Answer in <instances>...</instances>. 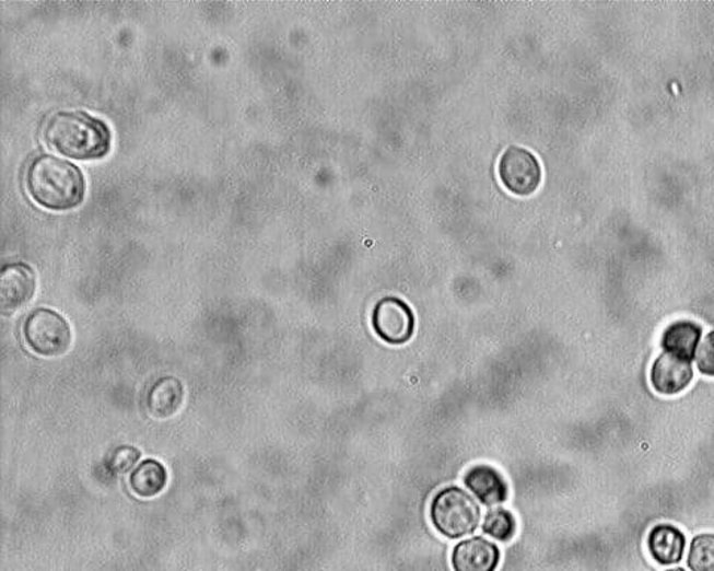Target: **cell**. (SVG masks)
<instances>
[{
	"mask_svg": "<svg viewBox=\"0 0 714 571\" xmlns=\"http://www.w3.org/2000/svg\"><path fill=\"white\" fill-rule=\"evenodd\" d=\"M433 527L448 539L472 535L481 520L480 506L459 487H447L432 500Z\"/></svg>",
	"mask_w": 714,
	"mask_h": 571,
	"instance_id": "3957f363",
	"label": "cell"
},
{
	"mask_svg": "<svg viewBox=\"0 0 714 571\" xmlns=\"http://www.w3.org/2000/svg\"><path fill=\"white\" fill-rule=\"evenodd\" d=\"M501 564V550L484 537H472L453 549L454 571H496Z\"/></svg>",
	"mask_w": 714,
	"mask_h": 571,
	"instance_id": "9c48e42d",
	"label": "cell"
},
{
	"mask_svg": "<svg viewBox=\"0 0 714 571\" xmlns=\"http://www.w3.org/2000/svg\"><path fill=\"white\" fill-rule=\"evenodd\" d=\"M466 487L480 499L482 504L494 506L505 502L507 486L503 476L494 467L477 465L470 467L465 476Z\"/></svg>",
	"mask_w": 714,
	"mask_h": 571,
	"instance_id": "8fae6325",
	"label": "cell"
},
{
	"mask_svg": "<svg viewBox=\"0 0 714 571\" xmlns=\"http://www.w3.org/2000/svg\"><path fill=\"white\" fill-rule=\"evenodd\" d=\"M24 338L33 351L54 358L69 350L72 329L60 313L40 307L28 314L24 322Z\"/></svg>",
	"mask_w": 714,
	"mask_h": 571,
	"instance_id": "277c9868",
	"label": "cell"
},
{
	"mask_svg": "<svg viewBox=\"0 0 714 571\" xmlns=\"http://www.w3.org/2000/svg\"><path fill=\"white\" fill-rule=\"evenodd\" d=\"M666 571H687V570H684V569H670V570H666Z\"/></svg>",
	"mask_w": 714,
	"mask_h": 571,
	"instance_id": "d6986e66",
	"label": "cell"
},
{
	"mask_svg": "<svg viewBox=\"0 0 714 571\" xmlns=\"http://www.w3.org/2000/svg\"><path fill=\"white\" fill-rule=\"evenodd\" d=\"M36 291V276L31 265L15 263L5 265L0 272V308L14 313L32 300Z\"/></svg>",
	"mask_w": 714,
	"mask_h": 571,
	"instance_id": "52a82bcc",
	"label": "cell"
},
{
	"mask_svg": "<svg viewBox=\"0 0 714 571\" xmlns=\"http://www.w3.org/2000/svg\"><path fill=\"white\" fill-rule=\"evenodd\" d=\"M701 326L692 321L672 322L662 338L664 353L679 356L692 360L695 358L697 347L700 346Z\"/></svg>",
	"mask_w": 714,
	"mask_h": 571,
	"instance_id": "7c38bea8",
	"label": "cell"
},
{
	"mask_svg": "<svg viewBox=\"0 0 714 571\" xmlns=\"http://www.w3.org/2000/svg\"><path fill=\"white\" fill-rule=\"evenodd\" d=\"M482 529L487 536L501 541H510L517 532V521L506 509H493L487 512Z\"/></svg>",
	"mask_w": 714,
	"mask_h": 571,
	"instance_id": "2e32d148",
	"label": "cell"
},
{
	"mask_svg": "<svg viewBox=\"0 0 714 571\" xmlns=\"http://www.w3.org/2000/svg\"><path fill=\"white\" fill-rule=\"evenodd\" d=\"M373 326L378 337L389 345H406L414 334V314L406 301L396 296L383 298L375 305Z\"/></svg>",
	"mask_w": 714,
	"mask_h": 571,
	"instance_id": "8992f818",
	"label": "cell"
},
{
	"mask_svg": "<svg viewBox=\"0 0 714 571\" xmlns=\"http://www.w3.org/2000/svg\"><path fill=\"white\" fill-rule=\"evenodd\" d=\"M688 566L691 571H714V533L693 537L689 546Z\"/></svg>",
	"mask_w": 714,
	"mask_h": 571,
	"instance_id": "9a60e30c",
	"label": "cell"
},
{
	"mask_svg": "<svg viewBox=\"0 0 714 571\" xmlns=\"http://www.w3.org/2000/svg\"><path fill=\"white\" fill-rule=\"evenodd\" d=\"M695 359L701 374L714 376V330L701 341Z\"/></svg>",
	"mask_w": 714,
	"mask_h": 571,
	"instance_id": "ac0fdd59",
	"label": "cell"
},
{
	"mask_svg": "<svg viewBox=\"0 0 714 571\" xmlns=\"http://www.w3.org/2000/svg\"><path fill=\"white\" fill-rule=\"evenodd\" d=\"M139 458V450L133 448V446H122V448L115 451L107 465H109V469L114 474H126V471L133 469Z\"/></svg>",
	"mask_w": 714,
	"mask_h": 571,
	"instance_id": "e0dca14e",
	"label": "cell"
},
{
	"mask_svg": "<svg viewBox=\"0 0 714 571\" xmlns=\"http://www.w3.org/2000/svg\"><path fill=\"white\" fill-rule=\"evenodd\" d=\"M44 139L61 155L97 160L110 151L113 131L102 118L82 110H60L48 118Z\"/></svg>",
	"mask_w": 714,
	"mask_h": 571,
	"instance_id": "6da1fadb",
	"label": "cell"
},
{
	"mask_svg": "<svg viewBox=\"0 0 714 571\" xmlns=\"http://www.w3.org/2000/svg\"><path fill=\"white\" fill-rule=\"evenodd\" d=\"M499 175L511 193L528 196L542 180V167L534 152L519 147L507 148L499 161Z\"/></svg>",
	"mask_w": 714,
	"mask_h": 571,
	"instance_id": "5b68a950",
	"label": "cell"
},
{
	"mask_svg": "<svg viewBox=\"0 0 714 571\" xmlns=\"http://www.w3.org/2000/svg\"><path fill=\"white\" fill-rule=\"evenodd\" d=\"M652 560L659 566H672L682 561L687 537L671 524H658L651 529L646 540Z\"/></svg>",
	"mask_w": 714,
	"mask_h": 571,
	"instance_id": "30bf717a",
	"label": "cell"
},
{
	"mask_svg": "<svg viewBox=\"0 0 714 571\" xmlns=\"http://www.w3.org/2000/svg\"><path fill=\"white\" fill-rule=\"evenodd\" d=\"M692 360L663 353L656 358L651 370V386L663 396L679 395L692 383Z\"/></svg>",
	"mask_w": 714,
	"mask_h": 571,
	"instance_id": "ba28073f",
	"label": "cell"
},
{
	"mask_svg": "<svg viewBox=\"0 0 714 571\" xmlns=\"http://www.w3.org/2000/svg\"><path fill=\"white\" fill-rule=\"evenodd\" d=\"M182 403H184V386L179 380L172 376L160 380L148 396V408L156 418L175 416Z\"/></svg>",
	"mask_w": 714,
	"mask_h": 571,
	"instance_id": "4fadbf2b",
	"label": "cell"
},
{
	"mask_svg": "<svg viewBox=\"0 0 714 571\" xmlns=\"http://www.w3.org/2000/svg\"><path fill=\"white\" fill-rule=\"evenodd\" d=\"M167 486L166 467L156 461H144L130 476V488L142 499L155 498Z\"/></svg>",
	"mask_w": 714,
	"mask_h": 571,
	"instance_id": "5bb4252c",
	"label": "cell"
},
{
	"mask_svg": "<svg viewBox=\"0 0 714 571\" xmlns=\"http://www.w3.org/2000/svg\"><path fill=\"white\" fill-rule=\"evenodd\" d=\"M26 186L33 200L51 210H69L85 197V177L72 161L40 154L31 161Z\"/></svg>",
	"mask_w": 714,
	"mask_h": 571,
	"instance_id": "7a4b0ae2",
	"label": "cell"
}]
</instances>
